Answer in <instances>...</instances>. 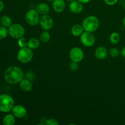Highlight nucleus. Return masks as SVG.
I'll list each match as a JSON object with an SVG mask.
<instances>
[{
    "mask_svg": "<svg viewBox=\"0 0 125 125\" xmlns=\"http://www.w3.org/2000/svg\"><path fill=\"white\" fill-rule=\"evenodd\" d=\"M4 78L7 83L10 84H16L20 83L24 78V73L20 67L11 66L5 70Z\"/></svg>",
    "mask_w": 125,
    "mask_h": 125,
    "instance_id": "1",
    "label": "nucleus"
},
{
    "mask_svg": "<svg viewBox=\"0 0 125 125\" xmlns=\"http://www.w3.org/2000/svg\"><path fill=\"white\" fill-rule=\"evenodd\" d=\"M14 100L7 94L0 95V112L7 113L12 111L14 106Z\"/></svg>",
    "mask_w": 125,
    "mask_h": 125,
    "instance_id": "2",
    "label": "nucleus"
},
{
    "mask_svg": "<svg viewBox=\"0 0 125 125\" xmlns=\"http://www.w3.org/2000/svg\"><path fill=\"white\" fill-rule=\"evenodd\" d=\"M82 25L85 31L94 32L98 28L100 22L97 17L94 15H90L87 17L83 20Z\"/></svg>",
    "mask_w": 125,
    "mask_h": 125,
    "instance_id": "3",
    "label": "nucleus"
},
{
    "mask_svg": "<svg viewBox=\"0 0 125 125\" xmlns=\"http://www.w3.org/2000/svg\"><path fill=\"white\" fill-rule=\"evenodd\" d=\"M34 53L32 50L28 46L21 48L17 54V59L21 63H29L33 58Z\"/></svg>",
    "mask_w": 125,
    "mask_h": 125,
    "instance_id": "4",
    "label": "nucleus"
},
{
    "mask_svg": "<svg viewBox=\"0 0 125 125\" xmlns=\"http://www.w3.org/2000/svg\"><path fill=\"white\" fill-rule=\"evenodd\" d=\"M8 31L10 36L15 39H18L22 37L25 34V29L24 27L21 24L18 23L12 24L9 28Z\"/></svg>",
    "mask_w": 125,
    "mask_h": 125,
    "instance_id": "5",
    "label": "nucleus"
},
{
    "mask_svg": "<svg viewBox=\"0 0 125 125\" xmlns=\"http://www.w3.org/2000/svg\"><path fill=\"white\" fill-rule=\"evenodd\" d=\"M36 10L30 9L26 12L25 15V20L26 23L30 26H36L39 23L40 16Z\"/></svg>",
    "mask_w": 125,
    "mask_h": 125,
    "instance_id": "6",
    "label": "nucleus"
},
{
    "mask_svg": "<svg viewBox=\"0 0 125 125\" xmlns=\"http://www.w3.org/2000/svg\"><path fill=\"white\" fill-rule=\"evenodd\" d=\"M81 43L86 47H91L95 43V37L92 32L85 31L80 36Z\"/></svg>",
    "mask_w": 125,
    "mask_h": 125,
    "instance_id": "7",
    "label": "nucleus"
},
{
    "mask_svg": "<svg viewBox=\"0 0 125 125\" xmlns=\"http://www.w3.org/2000/svg\"><path fill=\"white\" fill-rule=\"evenodd\" d=\"M69 57L72 61L79 63L84 59V51L80 48L74 47L71 49L69 52Z\"/></svg>",
    "mask_w": 125,
    "mask_h": 125,
    "instance_id": "8",
    "label": "nucleus"
},
{
    "mask_svg": "<svg viewBox=\"0 0 125 125\" xmlns=\"http://www.w3.org/2000/svg\"><path fill=\"white\" fill-rule=\"evenodd\" d=\"M39 24L40 27L45 31H49L53 27L54 21L49 15H43L40 18Z\"/></svg>",
    "mask_w": 125,
    "mask_h": 125,
    "instance_id": "9",
    "label": "nucleus"
},
{
    "mask_svg": "<svg viewBox=\"0 0 125 125\" xmlns=\"http://www.w3.org/2000/svg\"><path fill=\"white\" fill-rule=\"evenodd\" d=\"M11 111L12 114L18 118H23L27 114L26 109L21 105H15L13 106Z\"/></svg>",
    "mask_w": 125,
    "mask_h": 125,
    "instance_id": "10",
    "label": "nucleus"
},
{
    "mask_svg": "<svg viewBox=\"0 0 125 125\" xmlns=\"http://www.w3.org/2000/svg\"><path fill=\"white\" fill-rule=\"evenodd\" d=\"M70 10L74 13H80L83 10V3L79 1H73L70 2L69 5Z\"/></svg>",
    "mask_w": 125,
    "mask_h": 125,
    "instance_id": "11",
    "label": "nucleus"
},
{
    "mask_svg": "<svg viewBox=\"0 0 125 125\" xmlns=\"http://www.w3.org/2000/svg\"><path fill=\"white\" fill-rule=\"evenodd\" d=\"M52 6L55 12L57 13H61L65 9V2L64 0H54L52 2Z\"/></svg>",
    "mask_w": 125,
    "mask_h": 125,
    "instance_id": "12",
    "label": "nucleus"
},
{
    "mask_svg": "<svg viewBox=\"0 0 125 125\" xmlns=\"http://www.w3.org/2000/svg\"><path fill=\"white\" fill-rule=\"evenodd\" d=\"M108 52L107 48L104 46H99L95 50V56L98 59L102 60L107 57Z\"/></svg>",
    "mask_w": 125,
    "mask_h": 125,
    "instance_id": "13",
    "label": "nucleus"
},
{
    "mask_svg": "<svg viewBox=\"0 0 125 125\" xmlns=\"http://www.w3.org/2000/svg\"><path fill=\"white\" fill-rule=\"evenodd\" d=\"M19 84L20 89L25 92H31L32 89V84L31 81L28 78L27 79L23 78Z\"/></svg>",
    "mask_w": 125,
    "mask_h": 125,
    "instance_id": "14",
    "label": "nucleus"
},
{
    "mask_svg": "<svg viewBox=\"0 0 125 125\" xmlns=\"http://www.w3.org/2000/svg\"><path fill=\"white\" fill-rule=\"evenodd\" d=\"M35 10L37 11L39 14L43 15L48 14V12H50V8L48 4H47L46 3L41 2L36 6V9Z\"/></svg>",
    "mask_w": 125,
    "mask_h": 125,
    "instance_id": "15",
    "label": "nucleus"
},
{
    "mask_svg": "<svg viewBox=\"0 0 125 125\" xmlns=\"http://www.w3.org/2000/svg\"><path fill=\"white\" fill-rule=\"evenodd\" d=\"M84 28L83 25L79 24H74L71 29V32L72 35L74 37H80L81 34L84 32Z\"/></svg>",
    "mask_w": 125,
    "mask_h": 125,
    "instance_id": "16",
    "label": "nucleus"
},
{
    "mask_svg": "<svg viewBox=\"0 0 125 125\" xmlns=\"http://www.w3.org/2000/svg\"><path fill=\"white\" fill-rule=\"evenodd\" d=\"M15 123V117L13 114H7L2 120V123L4 125H13Z\"/></svg>",
    "mask_w": 125,
    "mask_h": 125,
    "instance_id": "17",
    "label": "nucleus"
},
{
    "mask_svg": "<svg viewBox=\"0 0 125 125\" xmlns=\"http://www.w3.org/2000/svg\"><path fill=\"white\" fill-rule=\"evenodd\" d=\"M39 45H40V42L37 38H31L28 41V47L31 50H35L38 48Z\"/></svg>",
    "mask_w": 125,
    "mask_h": 125,
    "instance_id": "18",
    "label": "nucleus"
},
{
    "mask_svg": "<svg viewBox=\"0 0 125 125\" xmlns=\"http://www.w3.org/2000/svg\"><path fill=\"white\" fill-rule=\"evenodd\" d=\"M0 23L1 25L6 28H9L12 24V21L11 18L7 15H3L0 18Z\"/></svg>",
    "mask_w": 125,
    "mask_h": 125,
    "instance_id": "19",
    "label": "nucleus"
},
{
    "mask_svg": "<svg viewBox=\"0 0 125 125\" xmlns=\"http://www.w3.org/2000/svg\"><path fill=\"white\" fill-rule=\"evenodd\" d=\"M50 39H51V35H50V33L48 32V31H43L40 35V40H41L42 42L44 43H46L48 42Z\"/></svg>",
    "mask_w": 125,
    "mask_h": 125,
    "instance_id": "20",
    "label": "nucleus"
},
{
    "mask_svg": "<svg viewBox=\"0 0 125 125\" xmlns=\"http://www.w3.org/2000/svg\"><path fill=\"white\" fill-rule=\"evenodd\" d=\"M109 40L111 43L114 44V45L117 44L120 42V34L116 32H114L110 35Z\"/></svg>",
    "mask_w": 125,
    "mask_h": 125,
    "instance_id": "21",
    "label": "nucleus"
},
{
    "mask_svg": "<svg viewBox=\"0 0 125 125\" xmlns=\"http://www.w3.org/2000/svg\"><path fill=\"white\" fill-rule=\"evenodd\" d=\"M9 34L8 29L7 28L3 26H0V40L4 39L5 38L7 37V35Z\"/></svg>",
    "mask_w": 125,
    "mask_h": 125,
    "instance_id": "22",
    "label": "nucleus"
},
{
    "mask_svg": "<svg viewBox=\"0 0 125 125\" xmlns=\"http://www.w3.org/2000/svg\"><path fill=\"white\" fill-rule=\"evenodd\" d=\"M109 54L111 57H117L120 55V51L118 49L113 48H111V50H109Z\"/></svg>",
    "mask_w": 125,
    "mask_h": 125,
    "instance_id": "23",
    "label": "nucleus"
},
{
    "mask_svg": "<svg viewBox=\"0 0 125 125\" xmlns=\"http://www.w3.org/2000/svg\"><path fill=\"white\" fill-rule=\"evenodd\" d=\"M18 45L20 47L23 48L28 46V41H27L25 38L22 37L18 39Z\"/></svg>",
    "mask_w": 125,
    "mask_h": 125,
    "instance_id": "24",
    "label": "nucleus"
},
{
    "mask_svg": "<svg viewBox=\"0 0 125 125\" xmlns=\"http://www.w3.org/2000/svg\"><path fill=\"white\" fill-rule=\"evenodd\" d=\"M45 125H59L58 121L54 118H48V119L46 120V122H45Z\"/></svg>",
    "mask_w": 125,
    "mask_h": 125,
    "instance_id": "25",
    "label": "nucleus"
},
{
    "mask_svg": "<svg viewBox=\"0 0 125 125\" xmlns=\"http://www.w3.org/2000/svg\"><path fill=\"white\" fill-rule=\"evenodd\" d=\"M78 63H77V62H73V61H72L69 65V68L70 69V70L73 71V72H75V71H76L78 69Z\"/></svg>",
    "mask_w": 125,
    "mask_h": 125,
    "instance_id": "26",
    "label": "nucleus"
},
{
    "mask_svg": "<svg viewBox=\"0 0 125 125\" xmlns=\"http://www.w3.org/2000/svg\"><path fill=\"white\" fill-rule=\"evenodd\" d=\"M118 0H104L105 3L109 6H114L118 2Z\"/></svg>",
    "mask_w": 125,
    "mask_h": 125,
    "instance_id": "27",
    "label": "nucleus"
},
{
    "mask_svg": "<svg viewBox=\"0 0 125 125\" xmlns=\"http://www.w3.org/2000/svg\"><path fill=\"white\" fill-rule=\"evenodd\" d=\"M4 4L3 2L0 0V12H2V10L4 9Z\"/></svg>",
    "mask_w": 125,
    "mask_h": 125,
    "instance_id": "28",
    "label": "nucleus"
},
{
    "mask_svg": "<svg viewBox=\"0 0 125 125\" xmlns=\"http://www.w3.org/2000/svg\"><path fill=\"white\" fill-rule=\"evenodd\" d=\"M120 54L121 55H122V57L125 58V46H124V47L122 49V50H121L120 51Z\"/></svg>",
    "mask_w": 125,
    "mask_h": 125,
    "instance_id": "29",
    "label": "nucleus"
},
{
    "mask_svg": "<svg viewBox=\"0 0 125 125\" xmlns=\"http://www.w3.org/2000/svg\"><path fill=\"white\" fill-rule=\"evenodd\" d=\"M78 1H79V2H81L83 4H87L90 2L91 0H78Z\"/></svg>",
    "mask_w": 125,
    "mask_h": 125,
    "instance_id": "30",
    "label": "nucleus"
},
{
    "mask_svg": "<svg viewBox=\"0 0 125 125\" xmlns=\"http://www.w3.org/2000/svg\"><path fill=\"white\" fill-rule=\"evenodd\" d=\"M123 24L125 28V17L123 18Z\"/></svg>",
    "mask_w": 125,
    "mask_h": 125,
    "instance_id": "31",
    "label": "nucleus"
},
{
    "mask_svg": "<svg viewBox=\"0 0 125 125\" xmlns=\"http://www.w3.org/2000/svg\"><path fill=\"white\" fill-rule=\"evenodd\" d=\"M46 1H49V2H53V1H54V0H46Z\"/></svg>",
    "mask_w": 125,
    "mask_h": 125,
    "instance_id": "32",
    "label": "nucleus"
},
{
    "mask_svg": "<svg viewBox=\"0 0 125 125\" xmlns=\"http://www.w3.org/2000/svg\"><path fill=\"white\" fill-rule=\"evenodd\" d=\"M67 1H69V2H72V1H75V0H67Z\"/></svg>",
    "mask_w": 125,
    "mask_h": 125,
    "instance_id": "33",
    "label": "nucleus"
},
{
    "mask_svg": "<svg viewBox=\"0 0 125 125\" xmlns=\"http://www.w3.org/2000/svg\"><path fill=\"white\" fill-rule=\"evenodd\" d=\"M124 9H125V6H124Z\"/></svg>",
    "mask_w": 125,
    "mask_h": 125,
    "instance_id": "34",
    "label": "nucleus"
},
{
    "mask_svg": "<svg viewBox=\"0 0 125 125\" xmlns=\"http://www.w3.org/2000/svg\"><path fill=\"white\" fill-rule=\"evenodd\" d=\"M21 1H22V0H21Z\"/></svg>",
    "mask_w": 125,
    "mask_h": 125,
    "instance_id": "35",
    "label": "nucleus"
},
{
    "mask_svg": "<svg viewBox=\"0 0 125 125\" xmlns=\"http://www.w3.org/2000/svg\"></svg>",
    "mask_w": 125,
    "mask_h": 125,
    "instance_id": "36",
    "label": "nucleus"
}]
</instances>
